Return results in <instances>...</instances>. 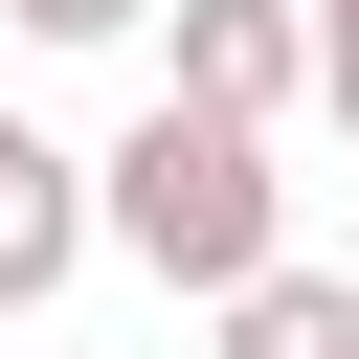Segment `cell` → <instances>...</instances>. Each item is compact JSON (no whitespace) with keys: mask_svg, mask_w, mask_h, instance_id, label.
Listing matches in <instances>:
<instances>
[{"mask_svg":"<svg viewBox=\"0 0 359 359\" xmlns=\"http://www.w3.org/2000/svg\"><path fill=\"white\" fill-rule=\"evenodd\" d=\"M90 202H112V247H135L157 292H202V314L292 269V180H269V135H224V112H180V90L90 157Z\"/></svg>","mask_w":359,"mask_h":359,"instance_id":"cell-1","label":"cell"},{"mask_svg":"<svg viewBox=\"0 0 359 359\" xmlns=\"http://www.w3.org/2000/svg\"><path fill=\"white\" fill-rule=\"evenodd\" d=\"M180 112H224V135H269L292 90H314V0H180V67H157Z\"/></svg>","mask_w":359,"mask_h":359,"instance_id":"cell-2","label":"cell"},{"mask_svg":"<svg viewBox=\"0 0 359 359\" xmlns=\"http://www.w3.org/2000/svg\"><path fill=\"white\" fill-rule=\"evenodd\" d=\"M112 247V202H90V157L45 135V112H0V314H45L67 269Z\"/></svg>","mask_w":359,"mask_h":359,"instance_id":"cell-3","label":"cell"},{"mask_svg":"<svg viewBox=\"0 0 359 359\" xmlns=\"http://www.w3.org/2000/svg\"><path fill=\"white\" fill-rule=\"evenodd\" d=\"M224 359H359V269H269V292H224Z\"/></svg>","mask_w":359,"mask_h":359,"instance_id":"cell-4","label":"cell"},{"mask_svg":"<svg viewBox=\"0 0 359 359\" xmlns=\"http://www.w3.org/2000/svg\"><path fill=\"white\" fill-rule=\"evenodd\" d=\"M0 22H22V45H135L157 0H0Z\"/></svg>","mask_w":359,"mask_h":359,"instance_id":"cell-5","label":"cell"},{"mask_svg":"<svg viewBox=\"0 0 359 359\" xmlns=\"http://www.w3.org/2000/svg\"><path fill=\"white\" fill-rule=\"evenodd\" d=\"M314 112L359 135V0H314Z\"/></svg>","mask_w":359,"mask_h":359,"instance_id":"cell-6","label":"cell"}]
</instances>
